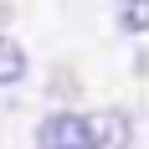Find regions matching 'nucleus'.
Masks as SVG:
<instances>
[{"label":"nucleus","mask_w":149,"mask_h":149,"mask_svg":"<svg viewBox=\"0 0 149 149\" xmlns=\"http://www.w3.org/2000/svg\"><path fill=\"white\" fill-rule=\"evenodd\" d=\"M88 149H129V139H134V123H129V113H118V108H103V113H88Z\"/></svg>","instance_id":"nucleus-1"},{"label":"nucleus","mask_w":149,"mask_h":149,"mask_svg":"<svg viewBox=\"0 0 149 149\" xmlns=\"http://www.w3.org/2000/svg\"><path fill=\"white\" fill-rule=\"evenodd\" d=\"M36 139H41V149H88V123H82V113H52Z\"/></svg>","instance_id":"nucleus-2"},{"label":"nucleus","mask_w":149,"mask_h":149,"mask_svg":"<svg viewBox=\"0 0 149 149\" xmlns=\"http://www.w3.org/2000/svg\"><path fill=\"white\" fill-rule=\"evenodd\" d=\"M26 46L15 41V36H0V88H10V82H21L26 77Z\"/></svg>","instance_id":"nucleus-3"},{"label":"nucleus","mask_w":149,"mask_h":149,"mask_svg":"<svg viewBox=\"0 0 149 149\" xmlns=\"http://www.w3.org/2000/svg\"><path fill=\"white\" fill-rule=\"evenodd\" d=\"M118 26L129 31V36H139V31L149 26V0H123L118 5Z\"/></svg>","instance_id":"nucleus-4"}]
</instances>
